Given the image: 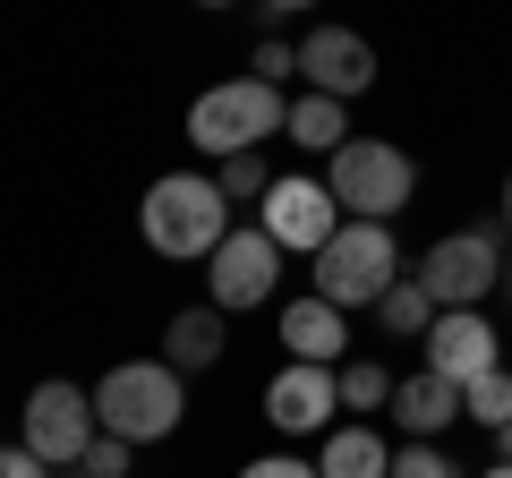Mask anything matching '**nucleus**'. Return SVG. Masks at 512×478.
Segmentation results:
<instances>
[{
    "instance_id": "1",
    "label": "nucleus",
    "mask_w": 512,
    "mask_h": 478,
    "mask_svg": "<svg viewBox=\"0 0 512 478\" xmlns=\"http://www.w3.org/2000/svg\"><path fill=\"white\" fill-rule=\"evenodd\" d=\"M137 231H146L154 257L205 265L222 239H231V197H222L214 171H163V180L146 188V205H137Z\"/></svg>"
},
{
    "instance_id": "2",
    "label": "nucleus",
    "mask_w": 512,
    "mask_h": 478,
    "mask_svg": "<svg viewBox=\"0 0 512 478\" xmlns=\"http://www.w3.org/2000/svg\"><path fill=\"white\" fill-rule=\"evenodd\" d=\"M94 419L120 444H163V436H180V419H188V376L171 368V359H120V368H103V385H94Z\"/></svg>"
},
{
    "instance_id": "3",
    "label": "nucleus",
    "mask_w": 512,
    "mask_h": 478,
    "mask_svg": "<svg viewBox=\"0 0 512 478\" xmlns=\"http://www.w3.org/2000/svg\"><path fill=\"white\" fill-rule=\"evenodd\" d=\"M282 120H291L282 86H265V77H222V86H205L188 103V146L231 163V154H256L265 137H282Z\"/></svg>"
},
{
    "instance_id": "4",
    "label": "nucleus",
    "mask_w": 512,
    "mask_h": 478,
    "mask_svg": "<svg viewBox=\"0 0 512 478\" xmlns=\"http://www.w3.org/2000/svg\"><path fill=\"white\" fill-rule=\"evenodd\" d=\"M316 299H333V308H376L393 282H402V239H393V222H342V231L316 248Z\"/></svg>"
},
{
    "instance_id": "5",
    "label": "nucleus",
    "mask_w": 512,
    "mask_h": 478,
    "mask_svg": "<svg viewBox=\"0 0 512 478\" xmlns=\"http://www.w3.org/2000/svg\"><path fill=\"white\" fill-rule=\"evenodd\" d=\"M325 188L350 222H393L410 197H419V163L384 137H350L342 154H325Z\"/></svg>"
},
{
    "instance_id": "6",
    "label": "nucleus",
    "mask_w": 512,
    "mask_h": 478,
    "mask_svg": "<svg viewBox=\"0 0 512 478\" xmlns=\"http://www.w3.org/2000/svg\"><path fill=\"white\" fill-rule=\"evenodd\" d=\"M94 436H103V419H94V393H86V385L52 376V385L26 393V410H18V444H26L35 461H52V470H77Z\"/></svg>"
},
{
    "instance_id": "7",
    "label": "nucleus",
    "mask_w": 512,
    "mask_h": 478,
    "mask_svg": "<svg viewBox=\"0 0 512 478\" xmlns=\"http://www.w3.org/2000/svg\"><path fill=\"white\" fill-rule=\"evenodd\" d=\"M282 274H291V257H282L274 239L256 231H239L231 222V239H222L214 257H205V299H214L222 316H248V308H274V291H282Z\"/></svg>"
},
{
    "instance_id": "8",
    "label": "nucleus",
    "mask_w": 512,
    "mask_h": 478,
    "mask_svg": "<svg viewBox=\"0 0 512 478\" xmlns=\"http://www.w3.org/2000/svg\"><path fill=\"white\" fill-rule=\"evenodd\" d=\"M419 282L436 308H478L504 291V248H495V231H444L419 257Z\"/></svg>"
},
{
    "instance_id": "9",
    "label": "nucleus",
    "mask_w": 512,
    "mask_h": 478,
    "mask_svg": "<svg viewBox=\"0 0 512 478\" xmlns=\"http://www.w3.org/2000/svg\"><path fill=\"white\" fill-rule=\"evenodd\" d=\"M342 222L350 214L333 205V188L325 180H299V171H291V180H274V188H265V205H256V231L274 239L282 257H316Z\"/></svg>"
},
{
    "instance_id": "10",
    "label": "nucleus",
    "mask_w": 512,
    "mask_h": 478,
    "mask_svg": "<svg viewBox=\"0 0 512 478\" xmlns=\"http://www.w3.org/2000/svg\"><path fill=\"white\" fill-rule=\"evenodd\" d=\"M299 86L308 94H333V103H359L376 86V43L359 26H308L299 35Z\"/></svg>"
},
{
    "instance_id": "11",
    "label": "nucleus",
    "mask_w": 512,
    "mask_h": 478,
    "mask_svg": "<svg viewBox=\"0 0 512 478\" xmlns=\"http://www.w3.org/2000/svg\"><path fill=\"white\" fill-rule=\"evenodd\" d=\"M333 410H342V385H333V368H308V359H282V376L265 385V419L282 427V436H325Z\"/></svg>"
},
{
    "instance_id": "12",
    "label": "nucleus",
    "mask_w": 512,
    "mask_h": 478,
    "mask_svg": "<svg viewBox=\"0 0 512 478\" xmlns=\"http://www.w3.org/2000/svg\"><path fill=\"white\" fill-rule=\"evenodd\" d=\"M427 368L453 376V385L487 376L495 368V325L478 308H436V325H427Z\"/></svg>"
},
{
    "instance_id": "13",
    "label": "nucleus",
    "mask_w": 512,
    "mask_h": 478,
    "mask_svg": "<svg viewBox=\"0 0 512 478\" xmlns=\"http://www.w3.org/2000/svg\"><path fill=\"white\" fill-rule=\"evenodd\" d=\"M282 350L291 359H308V368H342V350H350V316L333 308V299H291L282 308Z\"/></svg>"
},
{
    "instance_id": "14",
    "label": "nucleus",
    "mask_w": 512,
    "mask_h": 478,
    "mask_svg": "<svg viewBox=\"0 0 512 478\" xmlns=\"http://www.w3.org/2000/svg\"><path fill=\"white\" fill-rule=\"evenodd\" d=\"M222 350H231V316L214 308V299H205V308H180L163 325V359L180 376H197V368H222Z\"/></svg>"
},
{
    "instance_id": "15",
    "label": "nucleus",
    "mask_w": 512,
    "mask_h": 478,
    "mask_svg": "<svg viewBox=\"0 0 512 478\" xmlns=\"http://www.w3.org/2000/svg\"><path fill=\"white\" fill-rule=\"evenodd\" d=\"M393 419H402L410 436H427V444H436L444 427L461 419V385H453V376H436V368L402 376V385H393Z\"/></svg>"
},
{
    "instance_id": "16",
    "label": "nucleus",
    "mask_w": 512,
    "mask_h": 478,
    "mask_svg": "<svg viewBox=\"0 0 512 478\" xmlns=\"http://www.w3.org/2000/svg\"><path fill=\"white\" fill-rule=\"evenodd\" d=\"M316 470H325V478H393V444H384L367 419L325 427V453H316Z\"/></svg>"
},
{
    "instance_id": "17",
    "label": "nucleus",
    "mask_w": 512,
    "mask_h": 478,
    "mask_svg": "<svg viewBox=\"0 0 512 478\" xmlns=\"http://www.w3.org/2000/svg\"><path fill=\"white\" fill-rule=\"evenodd\" d=\"M291 146L299 154H342L350 146V103H333V94H291Z\"/></svg>"
},
{
    "instance_id": "18",
    "label": "nucleus",
    "mask_w": 512,
    "mask_h": 478,
    "mask_svg": "<svg viewBox=\"0 0 512 478\" xmlns=\"http://www.w3.org/2000/svg\"><path fill=\"white\" fill-rule=\"evenodd\" d=\"M367 316H376L384 333H427V325H436V299H427V282H419V274H402Z\"/></svg>"
},
{
    "instance_id": "19",
    "label": "nucleus",
    "mask_w": 512,
    "mask_h": 478,
    "mask_svg": "<svg viewBox=\"0 0 512 478\" xmlns=\"http://www.w3.org/2000/svg\"><path fill=\"white\" fill-rule=\"evenodd\" d=\"M333 385H342V410H393V385H402V376H384L376 359H342V368H333Z\"/></svg>"
},
{
    "instance_id": "20",
    "label": "nucleus",
    "mask_w": 512,
    "mask_h": 478,
    "mask_svg": "<svg viewBox=\"0 0 512 478\" xmlns=\"http://www.w3.org/2000/svg\"><path fill=\"white\" fill-rule=\"evenodd\" d=\"M461 419H478L487 436H495V427H512V368L470 376V385H461Z\"/></svg>"
},
{
    "instance_id": "21",
    "label": "nucleus",
    "mask_w": 512,
    "mask_h": 478,
    "mask_svg": "<svg viewBox=\"0 0 512 478\" xmlns=\"http://www.w3.org/2000/svg\"><path fill=\"white\" fill-rule=\"evenodd\" d=\"M214 180H222V197H231V205H248V197L265 205V188H274V171H265V146H256V154H231Z\"/></svg>"
},
{
    "instance_id": "22",
    "label": "nucleus",
    "mask_w": 512,
    "mask_h": 478,
    "mask_svg": "<svg viewBox=\"0 0 512 478\" xmlns=\"http://www.w3.org/2000/svg\"><path fill=\"white\" fill-rule=\"evenodd\" d=\"M393 478H470V470H461V461L444 453V444H427V436H410L402 453H393Z\"/></svg>"
},
{
    "instance_id": "23",
    "label": "nucleus",
    "mask_w": 512,
    "mask_h": 478,
    "mask_svg": "<svg viewBox=\"0 0 512 478\" xmlns=\"http://www.w3.org/2000/svg\"><path fill=\"white\" fill-rule=\"evenodd\" d=\"M248 77H265V86H291V77H299V43L265 35V43L248 52Z\"/></svg>"
},
{
    "instance_id": "24",
    "label": "nucleus",
    "mask_w": 512,
    "mask_h": 478,
    "mask_svg": "<svg viewBox=\"0 0 512 478\" xmlns=\"http://www.w3.org/2000/svg\"><path fill=\"white\" fill-rule=\"evenodd\" d=\"M128 453H137V444H120V436H94L77 470H86V478H128Z\"/></svg>"
},
{
    "instance_id": "25",
    "label": "nucleus",
    "mask_w": 512,
    "mask_h": 478,
    "mask_svg": "<svg viewBox=\"0 0 512 478\" xmlns=\"http://www.w3.org/2000/svg\"><path fill=\"white\" fill-rule=\"evenodd\" d=\"M239 478H325V470H316V461H299V453H256Z\"/></svg>"
},
{
    "instance_id": "26",
    "label": "nucleus",
    "mask_w": 512,
    "mask_h": 478,
    "mask_svg": "<svg viewBox=\"0 0 512 478\" xmlns=\"http://www.w3.org/2000/svg\"><path fill=\"white\" fill-rule=\"evenodd\" d=\"M0 478H52V461H35L26 444H0Z\"/></svg>"
},
{
    "instance_id": "27",
    "label": "nucleus",
    "mask_w": 512,
    "mask_h": 478,
    "mask_svg": "<svg viewBox=\"0 0 512 478\" xmlns=\"http://www.w3.org/2000/svg\"><path fill=\"white\" fill-rule=\"evenodd\" d=\"M256 9H265V18H291V9H316V0H256Z\"/></svg>"
},
{
    "instance_id": "28",
    "label": "nucleus",
    "mask_w": 512,
    "mask_h": 478,
    "mask_svg": "<svg viewBox=\"0 0 512 478\" xmlns=\"http://www.w3.org/2000/svg\"><path fill=\"white\" fill-rule=\"evenodd\" d=\"M495 461H512V427H495Z\"/></svg>"
},
{
    "instance_id": "29",
    "label": "nucleus",
    "mask_w": 512,
    "mask_h": 478,
    "mask_svg": "<svg viewBox=\"0 0 512 478\" xmlns=\"http://www.w3.org/2000/svg\"><path fill=\"white\" fill-rule=\"evenodd\" d=\"M504 231H512V171H504Z\"/></svg>"
},
{
    "instance_id": "30",
    "label": "nucleus",
    "mask_w": 512,
    "mask_h": 478,
    "mask_svg": "<svg viewBox=\"0 0 512 478\" xmlns=\"http://www.w3.org/2000/svg\"><path fill=\"white\" fill-rule=\"evenodd\" d=\"M478 478H512V461H495V470H478Z\"/></svg>"
},
{
    "instance_id": "31",
    "label": "nucleus",
    "mask_w": 512,
    "mask_h": 478,
    "mask_svg": "<svg viewBox=\"0 0 512 478\" xmlns=\"http://www.w3.org/2000/svg\"><path fill=\"white\" fill-rule=\"evenodd\" d=\"M504 308H512V257H504Z\"/></svg>"
},
{
    "instance_id": "32",
    "label": "nucleus",
    "mask_w": 512,
    "mask_h": 478,
    "mask_svg": "<svg viewBox=\"0 0 512 478\" xmlns=\"http://www.w3.org/2000/svg\"><path fill=\"white\" fill-rule=\"evenodd\" d=\"M197 9H239V0H197Z\"/></svg>"
},
{
    "instance_id": "33",
    "label": "nucleus",
    "mask_w": 512,
    "mask_h": 478,
    "mask_svg": "<svg viewBox=\"0 0 512 478\" xmlns=\"http://www.w3.org/2000/svg\"><path fill=\"white\" fill-rule=\"evenodd\" d=\"M69 478H86V470H69Z\"/></svg>"
}]
</instances>
